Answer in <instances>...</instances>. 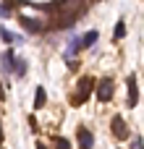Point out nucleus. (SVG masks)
Masks as SVG:
<instances>
[{"label": "nucleus", "mask_w": 144, "mask_h": 149, "mask_svg": "<svg viewBox=\"0 0 144 149\" xmlns=\"http://www.w3.org/2000/svg\"><path fill=\"white\" fill-rule=\"evenodd\" d=\"M45 100H47L45 89H42V86H37V94H34V107H42V105H45Z\"/></svg>", "instance_id": "nucleus-11"}, {"label": "nucleus", "mask_w": 144, "mask_h": 149, "mask_svg": "<svg viewBox=\"0 0 144 149\" xmlns=\"http://www.w3.org/2000/svg\"><path fill=\"white\" fill-rule=\"evenodd\" d=\"M52 141H55V147H58V149H71V144H68V139H63V136H55Z\"/></svg>", "instance_id": "nucleus-12"}, {"label": "nucleus", "mask_w": 144, "mask_h": 149, "mask_svg": "<svg viewBox=\"0 0 144 149\" xmlns=\"http://www.w3.org/2000/svg\"><path fill=\"white\" fill-rule=\"evenodd\" d=\"M97 100L100 102H110L113 100V81L110 79H102L100 86H97Z\"/></svg>", "instance_id": "nucleus-2"}, {"label": "nucleus", "mask_w": 144, "mask_h": 149, "mask_svg": "<svg viewBox=\"0 0 144 149\" xmlns=\"http://www.w3.org/2000/svg\"><path fill=\"white\" fill-rule=\"evenodd\" d=\"M21 26H24L29 34H39V31H42V24H39L37 18H29V16H21Z\"/></svg>", "instance_id": "nucleus-5"}, {"label": "nucleus", "mask_w": 144, "mask_h": 149, "mask_svg": "<svg viewBox=\"0 0 144 149\" xmlns=\"http://www.w3.org/2000/svg\"><path fill=\"white\" fill-rule=\"evenodd\" d=\"M97 39H100V31H97V29H89L87 34H81V37H79V42H81V50L92 47V45H94Z\"/></svg>", "instance_id": "nucleus-6"}, {"label": "nucleus", "mask_w": 144, "mask_h": 149, "mask_svg": "<svg viewBox=\"0 0 144 149\" xmlns=\"http://www.w3.org/2000/svg\"><path fill=\"white\" fill-rule=\"evenodd\" d=\"M8 16H10V5L0 3V18H8Z\"/></svg>", "instance_id": "nucleus-14"}, {"label": "nucleus", "mask_w": 144, "mask_h": 149, "mask_svg": "<svg viewBox=\"0 0 144 149\" xmlns=\"http://www.w3.org/2000/svg\"><path fill=\"white\" fill-rule=\"evenodd\" d=\"M89 84H92L89 79H81V84H79V94L73 97V105H81V102L87 100V94H89V89H92Z\"/></svg>", "instance_id": "nucleus-9"}, {"label": "nucleus", "mask_w": 144, "mask_h": 149, "mask_svg": "<svg viewBox=\"0 0 144 149\" xmlns=\"http://www.w3.org/2000/svg\"><path fill=\"white\" fill-rule=\"evenodd\" d=\"M16 79H24L26 76V60L24 58H16V73H13Z\"/></svg>", "instance_id": "nucleus-10"}, {"label": "nucleus", "mask_w": 144, "mask_h": 149, "mask_svg": "<svg viewBox=\"0 0 144 149\" xmlns=\"http://www.w3.org/2000/svg\"><path fill=\"white\" fill-rule=\"evenodd\" d=\"M113 134H115L118 139H129V128H126V120H123L121 115L113 118Z\"/></svg>", "instance_id": "nucleus-4"}, {"label": "nucleus", "mask_w": 144, "mask_h": 149, "mask_svg": "<svg viewBox=\"0 0 144 149\" xmlns=\"http://www.w3.org/2000/svg\"><path fill=\"white\" fill-rule=\"evenodd\" d=\"M131 149H142V136H134V141H131Z\"/></svg>", "instance_id": "nucleus-15"}, {"label": "nucleus", "mask_w": 144, "mask_h": 149, "mask_svg": "<svg viewBox=\"0 0 144 149\" xmlns=\"http://www.w3.org/2000/svg\"><path fill=\"white\" fill-rule=\"evenodd\" d=\"M76 141H79V149H92L94 147V136L89 134V128H79L76 131Z\"/></svg>", "instance_id": "nucleus-3"}, {"label": "nucleus", "mask_w": 144, "mask_h": 149, "mask_svg": "<svg viewBox=\"0 0 144 149\" xmlns=\"http://www.w3.org/2000/svg\"><path fill=\"white\" fill-rule=\"evenodd\" d=\"M16 52H13V47H8L3 55H0V68H3V76H13L16 73Z\"/></svg>", "instance_id": "nucleus-1"}, {"label": "nucleus", "mask_w": 144, "mask_h": 149, "mask_svg": "<svg viewBox=\"0 0 144 149\" xmlns=\"http://www.w3.org/2000/svg\"><path fill=\"white\" fill-rule=\"evenodd\" d=\"M0 39H3L5 45H21V42H24V37H21V34H13V31H8L5 26H0Z\"/></svg>", "instance_id": "nucleus-8"}, {"label": "nucleus", "mask_w": 144, "mask_h": 149, "mask_svg": "<svg viewBox=\"0 0 144 149\" xmlns=\"http://www.w3.org/2000/svg\"><path fill=\"white\" fill-rule=\"evenodd\" d=\"M126 37V26H123V21H118V26H115V39H123Z\"/></svg>", "instance_id": "nucleus-13"}, {"label": "nucleus", "mask_w": 144, "mask_h": 149, "mask_svg": "<svg viewBox=\"0 0 144 149\" xmlns=\"http://www.w3.org/2000/svg\"><path fill=\"white\" fill-rule=\"evenodd\" d=\"M136 102H139V84L134 76H129V105L136 107Z\"/></svg>", "instance_id": "nucleus-7"}, {"label": "nucleus", "mask_w": 144, "mask_h": 149, "mask_svg": "<svg viewBox=\"0 0 144 149\" xmlns=\"http://www.w3.org/2000/svg\"><path fill=\"white\" fill-rule=\"evenodd\" d=\"M37 149H47V147H45V144H39V147H37Z\"/></svg>", "instance_id": "nucleus-16"}]
</instances>
